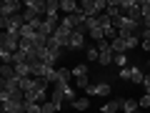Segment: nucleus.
Segmentation results:
<instances>
[{
  "label": "nucleus",
  "mask_w": 150,
  "mask_h": 113,
  "mask_svg": "<svg viewBox=\"0 0 150 113\" xmlns=\"http://www.w3.org/2000/svg\"><path fill=\"white\" fill-rule=\"evenodd\" d=\"M33 78H43V81H48V83H55V78H58V68L38 60V63H33Z\"/></svg>",
  "instance_id": "f257e3e1"
},
{
  "label": "nucleus",
  "mask_w": 150,
  "mask_h": 113,
  "mask_svg": "<svg viewBox=\"0 0 150 113\" xmlns=\"http://www.w3.org/2000/svg\"><path fill=\"white\" fill-rule=\"evenodd\" d=\"M138 106H140V108H150V96H143V98L138 101Z\"/></svg>",
  "instance_id": "a878e982"
},
{
  "label": "nucleus",
  "mask_w": 150,
  "mask_h": 113,
  "mask_svg": "<svg viewBox=\"0 0 150 113\" xmlns=\"http://www.w3.org/2000/svg\"><path fill=\"white\" fill-rule=\"evenodd\" d=\"M83 75H88L85 63H80V65H75V68H73V78H83Z\"/></svg>",
  "instance_id": "4be33fe9"
},
{
  "label": "nucleus",
  "mask_w": 150,
  "mask_h": 113,
  "mask_svg": "<svg viewBox=\"0 0 150 113\" xmlns=\"http://www.w3.org/2000/svg\"><path fill=\"white\" fill-rule=\"evenodd\" d=\"M60 10H63V15H75V13L80 10V3H75V0H60Z\"/></svg>",
  "instance_id": "6e6552de"
},
{
  "label": "nucleus",
  "mask_w": 150,
  "mask_h": 113,
  "mask_svg": "<svg viewBox=\"0 0 150 113\" xmlns=\"http://www.w3.org/2000/svg\"><path fill=\"white\" fill-rule=\"evenodd\" d=\"M145 75H143V68L140 65H130V83H143Z\"/></svg>",
  "instance_id": "ddd939ff"
},
{
  "label": "nucleus",
  "mask_w": 150,
  "mask_h": 113,
  "mask_svg": "<svg viewBox=\"0 0 150 113\" xmlns=\"http://www.w3.org/2000/svg\"><path fill=\"white\" fill-rule=\"evenodd\" d=\"M140 10H143V25L150 23V0H143L140 3Z\"/></svg>",
  "instance_id": "a211bd4d"
},
{
  "label": "nucleus",
  "mask_w": 150,
  "mask_h": 113,
  "mask_svg": "<svg viewBox=\"0 0 150 113\" xmlns=\"http://www.w3.org/2000/svg\"><path fill=\"white\" fill-rule=\"evenodd\" d=\"M148 68H150V63H148Z\"/></svg>",
  "instance_id": "c85d7f7f"
},
{
  "label": "nucleus",
  "mask_w": 150,
  "mask_h": 113,
  "mask_svg": "<svg viewBox=\"0 0 150 113\" xmlns=\"http://www.w3.org/2000/svg\"><path fill=\"white\" fill-rule=\"evenodd\" d=\"M60 0H45V15H58Z\"/></svg>",
  "instance_id": "4468645a"
},
{
  "label": "nucleus",
  "mask_w": 150,
  "mask_h": 113,
  "mask_svg": "<svg viewBox=\"0 0 150 113\" xmlns=\"http://www.w3.org/2000/svg\"><path fill=\"white\" fill-rule=\"evenodd\" d=\"M118 38H123V40H125V48H138V45L140 43H143V40H140V33H120V35Z\"/></svg>",
  "instance_id": "0eeeda50"
},
{
  "label": "nucleus",
  "mask_w": 150,
  "mask_h": 113,
  "mask_svg": "<svg viewBox=\"0 0 150 113\" xmlns=\"http://www.w3.org/2000/svg\"><path fill=\"white\" fill-rule=\"evenodd\" d=\"M23 3H18V0H3L0 3V18H13V15H20L23 13Z\"/></svg>",
  "instance_id": "7ed1b4c3"
},
{
  "label": "nucleus",
  "mask_w": 150,
  "mask_h": 113,
  "mask_svg": "<svg viewBox=\"0 0 150 113\" xmlns=\"http://www.w3.org/2000/svg\"><path fill=\"white\" fill-rule=\"evenodd\" d=\"M0 45H3V50H8V53H18V50H20V35H18V33H3V35H0Z\"/></svg>",
  "instance_id": "f03ea898"
},
{
  "label": "nucleus",
  "mask_w": 150,
  "mask_h": 113,
  "mask_svg": "<svg viewBox=\"0 0 150 113\" xmlns=\"http://www.w3.org/2000/svg\"><path fill=\"white\" fill-rule=\"evenodd\" d=\"M50 101L58 103V106L63 108V101H65V88H63V86H53V88H50Z\"/></svg>",
  "instance_id": "1a4fd4ad"
},
{
  "label": "nucleus",
  "mask_w": 150,
  "mask_h": 113,
  "mask_svg": "<svg viewBox=\"0 0 150 113\" xmlns=\"http://www.w3.org/2000/svg\"><path fill=\"white\" fill-rule=\"evenodd\" d=\"M83 48H85V33L75 30L73 38H70V43H68V50H83Z\"/></svg>",
  "instance_id": "39448f33"
},
{
  "label": "nucleus",
  "mask_w": 150,
  "mask_h": 113,
  "mask_svg": "<svg viewBox=\"0 0 150 113\" xmlns=\"http://www.w3.org/2000/svg\"><path fill=\"white\" fill-rule=\"evenodd\" d=\"M73 78V70H68V68H58V78H55V83L53 86H68V81Z\"/></svg>",
  "instance_id": "9d476101"
},
{
  "label": "nucleus",
  "mask_w": 150,
  "mask_h": 113,
  "mask_svg": "<svg viewBox=\"0 0 150 113\" xmlns=\"http://www.w3.org/2000/svg\"><path fill=\"white\" fill-rule=\"evenodd\" d=\"M120 78H123V81H130V65H128V68H120Z\"/></svg>",
  "instance_id": "393cba45"
},
{
  "label": "nucleus",
  "mask_w": 150,
  "mask_h": 113,
  "mask_svg": "<svg viewBox=\"0 0 150 113\" xmlns=\"http://www.w3.org/2000/svg\"><path fill=\"white\" fill-rule=\"evenodd\" d=\"M143 86H145V96H150V73H145V81H143Z\"/></svg>",
  "instance_id": "bb28decb"
},
{
  "label": "nucleus",
  "mask_w": 150,
  "mask_h": 113,
  "mask_svg": "<svg viewBox=\"0 0 150 113\" xmlns=\"http://www.w3.org/2000/svg\"><path fill=\"white\" fill-rule=\"evenodd\" d=\"M73 108H78L80 113H88V108H90V103H88V98H78V101L73 103Z\"/></svg>",
  "instance_id": "aec40b11"
},
{
  "label": "nucleus",
  "mask_w": 150,
  "mask_h": 113,
  "mask_svg": "<svg viewBox=\"0 0 150 113\" xmlns=\"http://www.w3.org/2000/svg\"><path fill=\"white\" fill-rule=\"evenodd\" d=\"M85 58H88V60H98V58H100V50H98V45L85 48Z\"/></svg>",
  "instance_id": "412c9836"
},
{
  "label": "nucleus",
  "mask_w": 150,
  "mask_h": 113,
  "mask_svg": "<svg viewBox=\"0 0 150 113\" xmlns=\"http://www.w3.org/2000/svg\"><path fill=\"white\" fill-rule=\"evenodd\" d=\"M138 101H133V98H123V113H138Z\"/></svg>",
  "instance_id": "2eb2a0df"
},
{
  "label": "nucleus",
  "mask_w": 150,
  "mask_h": 113,
  "mask_svg": "<svg viewBox=\"0 0 150 113\" xmlns=\"http://www.w3.org/2000/svg\"><path fill=\"white\" fill-rule=\"evenodd\" d=\"M98 50H100V58H98L100 65H110L112 60H115V53H112V48H110V40H100V43H98Z\"/></svg>",
  "instance_id": "20e7f679"
},
{
  "label": "nucleus",
  "mask_w": 150,
  "mask_h": 113,
  "mask_svg": "<svg viewBox=\"0 0 150 113\" xmlns=\"http://www.w3.org/2000/svg\"><path fill=\"white\" fill-rule=\"evenodd\" d=\"M88 35H90L93 40H95V43H100V40H105V33H103V25H98V28H93V30L88 33Z\"/></svg>",
  "instance_id": "f3484780"
},
{
  "label": "nucleus",
  "mask_w": 150,
  "mask_h": 113,
  "mask_svg": "<svg viewBox=\"0 0 150 113\" xmlns=\"http://www.w3.org/2000/svg\"><path fill=\"white\" fill-rule=\"evenodd\" d=\"M0 78H3V81L15 78V65H3V68H0Z\"/></svg>",
  "instance_id": "dca6fc26"
},
{
  "label": "nucleus",
  "mask_w": 150,
  "mask_h": 113,
  "mask_svg": "<svg viewBox=\"0 0 150 113\" xmlns=\"http://www.w3.org/2000/svg\"><path fill=\"white\" fill-rule=\"evenodd\" d=\"M0 60H3V65H13V53H8V50L0 48Z\"/></svg>",
  "instance_id": "5701e85b"
},
{
  "label": "nucleus",
  "mask_w": 150,
  "mask_h": 113,
  "mask_svg": "<svg viewBox=\"0 0 150 113\" xmlns=\"http://www.w3.org/2000/svg\"><path fill=\"white\" fill-rule=\"evenodd\" d=\"M40 108H43V113H60V106H58V103H53V101H45Z\"/></svg>",
  "instance_id": "6ab92c4d"
},
{
  "label": "nucleus",
  "mask_w": 150,
  "mask_h": 113,
  "mask_svg": "<svg viewBox=\"0 0 150 113\" xmlns=\"http://www.w3.org/2000/svg\"><path fill=\"white\" fill-rule=\"evenodd\" d=\"M118 111H123V101H108L100 108V113H118Z\"/></svg>",
  "instance_id": "9b49d317"
},
{
  "label": "nucleus",
  "mask_w": 150,
  "mask_h": 113,
  "mask_svg": "<svg viewBox=\"0 0 150 113\" xmlns=\"http://www.w3.org/2000/svg\"><path fill=\"white\" fill-rule=\"evenodd\" d=\"M110 48H112V53H115V55L128 53V48H125V40H123V38H115V40H110Z\"/></svg>",
  "instance_id": "f8f14e48"
},
{
  "label": "nucleus",
  "mask_w": 150,
  "mask_h": 113,
  "mask_svg": "<svg viewBox=\"0 0 150 113\" xmlns=\"http://www.w3.org/2000/svg\"><path fill=\"white\" fill-rule=\"evenodd\" d=\"M112 63H115V65H120V68H128V55H115V60H112Z\"/></svg>",
  "instance_id": "b1692460"
},
{
  "label": "nucleus",
  "mask_w": 150,
  "mask_h": 113,
  "mask_svg": "<svg viewBox=\"0 0 150 113\" xmlns=\"http://www.w3.org/2000/svg\"><path fill=\"white\" fill-rule=\"evenodd\" d=\"M110 83H95V86H90L85 91V96H110Z\"/></svg>",
  "instance_id": "423d86ee"
},
{
  "label": "nucleus",
  "mask_w": 150,
  "mask_h": 113,
  "mask_svg": "<svg viewBox=\"0 0 150 113\" xmlns=\"http://www.w3.org/2000/svg\"><path fill=\"white\" fill-rule=\"evenodd\" d=\"M140 45H143V50H148V53H150V43H140Z\"/></svg>",
  "instance_id": "cd10ccee"
}]
</instances>
